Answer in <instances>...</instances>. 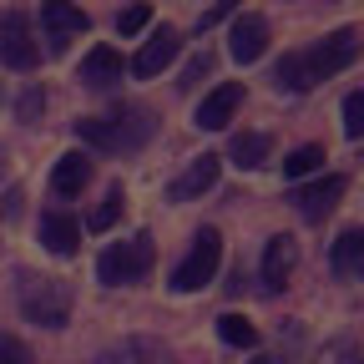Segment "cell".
I'll list each match as a JSON object with an SVG mask.
<instances>
[{
  "label": "cell",
  "mask_w": 364,
  "mask_h": 364,
  "mask_svg": "<svg viewBox=\"0 0 364 364\" xmlns=\"http://www.w3.org/2000/svg\"><path fill=\"white\" fill-rule=\"evenodd\" d=\"M359 51H364V36H359L354 26H344V31L324 36L318 46H309V51H289V56L279 61V71H273V86L299 97V91H309V86H318V81L339 76L344 66H354Z\"/></svg>",
  "instance_id": "obj_1"
},
{
  "label": "cell",
  "mask_w": 364,
  "mask_h": 364,
  "mask_svg": "<svg viewBox=\"0 0 364 364\" xmlns=\"http://www.w3.org/2000/svg\"><path fill=\"white\" fill-rule=\"evenodd\" d=\"M152 112L147 107H117L107 117H81L76 122V136L91 147H102V152H136V147H147V136H152Z\"/></svg>",
  "instance_id": "obj_2"
},
{
  "label": "cell",
  "mask_w": 364,
  "mask_h": 364,
  "mask_svg": "<svg viewBox=\"0 0 364 364\" xmlns=\"http://www.w3.org/2000/svg\"><path fill=\"white\" fill-rule=\"evenodd\" d=\"M21 309H26L31 324L66 329V318H71V294H66V284H56V279H21Z\"/></svg>",
  "instance_id": "obj_3"
},
{
  "label": "cell",
  "mask_w": 364,
  "mask_h": 364,
  "mask_svg": "<svg viewBox=\"0 0 364 364\" xmlns=\"http://www.w3.org/2000/svg\"><path fill=\"white\" fill-rule=\"evenodd\" d=\"M218 263H223V238H218V228H203V233L193 238V248H188V258L172 268V289L177 294H193V289L213 284Z\"/></svg>",
  "instance_id": "obj_4"
},
{
  "label": "cell",
  "mask_w": 364,
  "mask_h": 364,
  "mask_svg": "<svg viewBox=\"0 0 364 364\" xmlns=\"http://www.w3.org/2000/svg\"><path fill=\"white\" fill-rule=\"evenodd\" d=\"M152 238L147 233H136V238H127V243H112L102 258H97V273H102V284H136L142 273L152 268Z\"/></svg>",
  "instance_id": "obj_5"
},
{
  "label": "cell",
  "mask_w": 364,
  "mask_h": 364,
  "mask_svg": "<svg viewBox=\"0 0 364 364\" xmlns=\"http://www.w3.org/2000/svg\"><path fill=\"white\" fill-rule=\"evenodd\" d=\"M86 26L91 21H86V11L76 0H46L41 6V36H46V51L51 56H61L76 36H86Z\"/></svg>",
  "instance_id": "obj_6"
},
{
  "label": "cell",
  "mask_w": 364,
  "mask_h": 364,
  "mask_svg": "<svg viewBox=\"0 0 364 364\" xmlns=\"http://www.w3.org/2000/svg\"><path fill=\"white\" fill-rule=\"evenodd\" d=\"M0 61H6L11 71H31L41 61V41L31 36V16L26 11L0 16Z\"/></svg>",
  "instance_id": "obj_7"
},
{
  "label": "cell",
  "mask_w": 364,
  "mask_h": 364,
  "mask_svg": "<svg viewBox=\"0 0 364 364\" xmlns=\"http://www.w3.org/2000/svg\"><path fill=\"white\" fill-rule=\"evenodd\" d=\"M339 198H344V177H318V182H309V188L294 193L304 223H324V218L339 208Z\"/></svg>",
  "instance_id": "obj_8"
},
{
  "label": "cell",
  "mask_w": 364,
  "mask_h": 364,
  "mask_svg": "<svg viewBox=\"0 0 364 364\" xmlns=\"http://www.w3.org/2000/svg\"><path fill=\"white\" fill-rule=\"evenodd\" d=\"M263 51H268V21L263 16H238L233 31H228V56H233L238 66H248Z\"/></svg>",
  "instance_id": "obj_9"
},
{
  "label": "cell",
  "mask_w": 364,
  "mask_h": 364,
  "mask_svg": "<svg viewBox=\"0 0 364 364\" xmlns=\"http://www.w3.org/2000/svg\"><path fill=\"white\" fill-rule=\"evenodd\" d=\"M177 51H182V36H177L172 26H157V31L142 41V51H136L132 71H136V76H157L162 66H172V61H177Z\"/></svg>",
  "instance_id": "obj_10"
},
{
  "label": "cell",
  "mask_w": 364,
  "mask_h": 364,
  "mask_svg": "<svg viewBox=\"0 0 364 364\" xmlns=\"http://www.w3.org/2000/svg\"><path fill=\"white\" fill-rule=\"evenodd\" d=\"M238 102H243V86H238V81H223V86H213L208 97H203V107H198V127H203V132H223L228 122H233Z\"/></svg>",
  "instance_id": "obj_11"
},
{
  "label": "cell",
  "mask_w": 364,
  "mask_h": 364,
  "mask_svg": "<svg viewBox=\"0 0 364 364\" xmlns=\"http://www.w3.org/2000/svg\"><path fill=\"white\" fill-rule=\"evenodd\" d=\"M41 243L51 248L56 258H71V253L81 248V223H76L71 213H61V208L41 213Z\"/></svg>",
  "instance_id": "obj_12"
},
{
  "label": "cell",
  "mask_w": 364,
  "mask_h": 364,
  "mask_svg": "<svg viewBox=\"0 0 364 364\" xmlns=\"http://www.w3.org/2000/svg\"><path fill=\"white\" fill-rule=\"evenodd\" d=\"M294 263H299V248H294V238H289V233L268 238V248H263V289H268V294H279V289L289 284Z\"/></svg>",
  "instance_id": "obj_13"
},
{
  "label": "cell",
  "mask_w": 364,
  "mask_h": 364,
  "mask_svg": "<svg viewBox=\"0 0 364 364\" xmlns=\"http://www.w3.org/2000/svg\"><path fill=\"white\" fill-rule=\"evenodd\" d=\"M218 157L213 152H203V157H193L188 162V172H182L177 182H172V203H193V198H203L208 188H213V182H218Z\"/></svg>",
  "instance_id": "obj_14"
},
{
  "label": "cell",
  "mask_w": 364,
  "mask_h": 364,
  "mask_svg": "<svg viewBox=\"0 0 364 364\" xmlns=\"http://www.w3.org/2000/svg\"><path fill=\"white\" fill-rule=\"evenodd\" d=\"M81 81H86V86H112V81H122V56L112 51V46H97V51H86V61H81Z\"/></svg>",
  "instance_id": "obj_15"
},
{
  "label": "cell",
  "mask_w": 364,
  "mask_h": 364,
  "mask_svg": "<svg viewBox=\"0 0 364 364\" xmlns=\"http://www.w3.org/2000/svg\"><path fill=\"white\" fill-rule=\"evenodd\" d=\"M91 182V162L81 157V152H66L61 162H56V172H51V188L61 193V198H71V193H81Z\"/></svg>",
  "instance_id": "obj_16"
},
{
  "label": "cell",
  "mask_w": 364,
  "mask_h": 364,
  "mask_svg": "<svg viewBox=\"0 0 364 364\" xmlns=\"http://www.w3.org/2000/svg\"><path fill=\"white\" fill-rule=\"evenodd\" d=\"M329 263H334V273H354L364 263V228H344L334 253H329Z\"/></svg>",
  "instance_id": "obj_17"
},
{
  "label": "cell",
  "mask_w": 364,
  "mask_h": 364,
  "mask_svg": "<svg viewBox=\"0 0 364 364\" xmlns=\"http://www.w3.org/2000/svg\"><path fill=\"white\" fill-rule=\"evenodd\" d=\"M228 152H233L238 167H263V162H268V136H263V132H238Z\"/></svg>",
  "instance_id": "obj_18"
},
{
  "label": "cell",
  "mask_w": 364,
  "mask_h": 364,
  "mask_svg": "<svg viewBox=\"0 0 364 364\" xmlns=\"http://www.w3.org/2000/svg\"><path fill=\"white\" fill-rule=\"evenodd\" d=\"M218 339L233 344V349H253V344H258V329L248 324L243 314H223V318H218Z\"/></svg>",
  "instance_id": "obj_19"
},
{
  "label": "cell",
  "mask_w": 364,
  "mask_h": 364,
  "mask_svg": "<svg viewBox=\"0 0 364 364\" xmlns=\"http://www.w3.org/2000/svg\"><path fill=\"white\" fill-rule=\"evenodd\" d=\"M122 208H127V198H122V188H112L107 198H102V208H91V218H86V228L91 233H107V228L122 218Z\"/></svg>",
  "instance_id": "obj_20"
},
{
  "label": "cell",
  "mask_w": 364,
  "mask_h": 364,
  "mask_svg": "<svg viewBox=\"0 0 364 364\" xmlns=\"http://www.w3.org/2000/svg\"><path fill=\"white\" fill-rule=\"evenodd\" d=\"M318 162H324V147H314V142H309V147H299V152L284 157V177H289V182H294V177H309Z\"/></svg>",
  "instance_id": "obj_21"
},
{
  "label": "cell",
  "mask_w": 364,
  "mask_h": 364,
  "mask_svg": "<svg viewBox=\"0 0 364 364\" xmlns=\"http://www.w3.org/2000/svg\"><path fill=\"white\" fill-rule=\"evenodd\" d=\"M344 132L364 136V91H349V97H344Z\"/></svg>",
  "instance_id": "obj_22"
},
{
  "label": "cell",
  "mask_w": 364,
  "mask_h": 364,
  "mask_svg": "<svg viewBox=\"0 0 364 364\" xmlns=\"http://www.w3.org/2000/svg\"><path fill=\"white\" fill-rule=\"evenodd\" d=\"M0 364H36V359H31V349L16 334H0Z\"/></svg>",
  "instance_id": "obj_23"
},
{
  "label": "cell",
  "mask_w": 364,
  "mask_h": 364,
  "mask_svg": "<svg viewBox=\"0 0 364 364\" xmlns=\"http://www.w3.org/2000/svg\"><path fill=\"white\" fill-rule=\"evenodd\" d=\"M142 26H147V6H127V11L117 16V31H122V36H136Z\"/></svg>",
  "instance_id": "obj_24"
},
{
  "label": "cell",
  "mask_w": 364,
  "mask_h": 364,
  "mask_svg": "<svg viewBox=\"0 0 364 364\" xmlns=\"http://www.w3.org/2000/svg\"><path fill=\"white\" fill-rule=\"evenodd\" d=\"M41 107H46V97H41V91H26V97H21V122H31Z\"/></svg>",
  "instance_id": "obj_25"
},
{
  "label": "cell",
  "mask_w": 364,
  "mask_h": 364,
  "mask_svg": "<svg viewBox=\"0 0 364 364\" xmlns=\"http://www.w3.org/2000/svg\"><path fill=\"white\" fill-rule=\"evenodd\" d=\"M253 364H284V359H268V354H263V359H253Z\"/></svg>",
  "instance_id": "obj_26"
},
{
  "label": "cell",
  "mask_w": 364,
  "mask_h": 364,
  "mask_svg": "<svg viewBox=\"0 0 364 364\" xmlns=\"http://www.w3.org/2000/svg\"><path fill=\"white\" fill-rule=\"evenodd\" d=\"M359 268H364V263H359Z\"/></svg>",
  "instance_id": "obj_27"
}]
</instances>
